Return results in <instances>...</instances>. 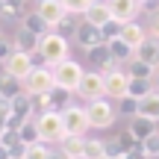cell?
<instances>
[{
	"label": "cell",
	"instance_id": "obj_1",
	"mask_svg": "<svg viewBox=\"0 0 159 159\" xmlns=\"http://www.w3.org/2000/svg\"><path fill=\"white\" fill-rule=\"evenodd\" d=\"M35 127H39V139L41 144H62V139L68 136L62 127V115L56 112V109H47V112H39L35 115Z\"/></svg>",
	"mask_w": 159,
	"mask_h": 159
},
{
	"label": "cell",
	"instance_id": "obj_2",
	"mask_svg": "<svg viewBox=\"0 0 159 159\" xmlns=\"http://www.w3.org/2000/svg\"><path fill=\"white\" fill-rule=\"evenodd\" d=\"M68 50H71L68 39L56 35L53 30H50L47 35H41V39H39V56L44 59V65H47V68H53V65L65 62V59H68Z\"/></svg>",
	"mask_w": 159,
	"mask_h": 159
},
{
	"label": "cell",
	"instance_id": "obj_3",
	"mask_svg": "<svg viewBox=\"0 0 159 159\" xmlns=\"http://www.w3.org/2000/svg\"><path fill=\"white\" fill-rule=\"evenodd\" d=\"M53 83H56V89H65V91H77L80 80H83L85 68L80 62H74V59H65V62L53 65Z\"/></svg>",
	"mask_w": 159,
	"mask_h": 159
},
{
	"label": "cell",
	"instance_id": "obj_4",
	"mask_svg": "<svg viewBox=\"0 0 159 159\" xmlns=\"http://www.w3.org/2000/svg\"><path fill=\"white\" fill-rule=\"evenodd\" d=\"M53 89H56V83H53V71L47 65H35L33 74L24 80V94H30L33 100L41 94H50Z\"/></svg>",
	"mask_w": 159,
	"mask_h": 159
},
{
	"label": "cell",
	"instance_id": "obj_5",
	"mask_svg": "<svg viewBox=\"0 0 159 159\" xmlns=\"http://www.w3.org/2000/svg\"><path fill=\"white\" fill-rule=\"evenodd\" d=\"M85 115H89V127L91 130H106V127L115 124L118 109H115L106 97H100V100H91L89 106H85Z\"/></svg>",
	"mask_w": 159,
	"mask_h": 159
},
{
	"label": "cell",
	"instance_id": "obj_6",
	"mask_svg": "<svg viewBox=\"0 0 159 159\" xmlns=\"http://www.w3.org/2000/svg\"><path fill=\"white\" fill-rule=\"evenodd\" d=\"M62 127H65V133L68 136H85V133L91 130L89 127V115H85V106H65L62 112Z\"/></svg>",
	"mask_w": 159,
	"mask_h": 159
},
{
	"label": "cell",
	"instance_id": "obj_7",
	"mask_svg": "<svg viewBox=\"0 0 159 159\" xmlns=\"http://www.w3.org/2000/svg\"><path fill=\"white\" fill-rule=\"evenodd\" d=\"M12 115H9V130H18L21 124H27V121L35 118V100L30 94H18L15 100L9 103Z\"/></svg>",
	"mask_w": 159,
	"mask_h": 159
},
{
	"label": "cell",
	"instance_id": "obj_8",
	"mask_svg": "<svg viewBox=\"0 0 159 159\" xmlns=\"http://www.w3.org/2000/svg\"><path fill=\"white\" fill-rule=\"evenodd\" d=\"M74 94H80L85 103H91V100H100V97H106V89H103V74H100V71H85Z\"/></svg>",
	"mask_w": 159,
	"mask_h": 159
},
{
	"label": "cell",
	"instance_id": "obj_9",
	"mask_svg": "<svg viewBox=\"0 0 159 159\" xmlns=\"http://www.w3.org/2000/svg\"><path fill=\"white\" fill-rule=\"evenodd\" d=\"M103 89H106V100H124L127 97V89H130V77L127 71H109L103 74Z\"/></svg>",
	"mask_w": 159,
	"mask_h": 159
},
{
	"label": "cell",
	"instance_id": "obj_10",
	"mask_svg": "<svg viewBox=\"0 0 159 159\" xmlns=\"http://www.w3.org/2000/svg\"><path fill=\"white\" fill-rule=\"evenodd\" d=\"M33 68H35V65H33V56H30V53H18V50L3 62V74L21 80V83H24L30 74H33Z\"/></svg>",
	"mask_w": 159,
	"mask_h": 159
},
{
	"label": "cell",
	"instance_id": "obj_11",
	"mask_svg": "<svg viewBox=\"0 0 159 159\" xmlns=\"http://www.w3.org/2000/svg\"><path fill=\"white\" fill-rule=\"evenodd\" d=\"M109 12H112V21H118L121 27L124 24H133L139 18V12H142V6H139V0H106Z\"/></svg>",
	"mask_w": 159,
	"mask_h": 159
},
{
	"label": "cell",
	"instance_id": "obj_12",
	"mask_svg": "<svg viewBox=\"0 0 159 159\" xmlns=\"http://www.w3.org/2000/svg\"><path fill=\"white\" fill-rule=\"evenodd\" d=\"M35 12H39V18L47 24V27H56L59 21H62L65 15H68V9H65L59 0H39V6H35Z\"/></svg>",
	"mask_w": 159,
	"mask_h": 159
},
{
	"label": "cell",
	"instance_id": "obj_13",
	"mask_svg": "<svg viewBox=\"0 0 159 159\" xmlns=\"http://www.w3.org/2000/svg\"><path fill=\"white\" fill-rule=\"evenodd\" d=\"M77 44L83 47L85 53H91V50H97V47L106 44V39H103V33L97 27H91V24L83 21V27H80V33H77Z\"/></svg>",
	"mask_w": 159,
	"mask_h": 159
},
{
	"label": "cell",
	"instance_id": "obj_14",
	"mask_svg": "<svg viewBox=\"0 0 159 159\" xmlns=\"http://www.w3.org/2000/svg\"><path fill=\"white\" fill-rule=\"evenodd\" d=\"M83 21H85V24H91V27H97V30H103L109 21H112V12H109L106 0H94V3H91L89 9H85Z\"/></svg>",
	"mask_w": 159,
	"mask_h": 159
},
{
	"label": "cell",
	"instance_id": "obj_15",
	"mask_svg": "<svg viewBox=\"0 0 159 159\" xmlns=\"http://www.w3.org/2000/svg\"><path fill=\"white\" fill-rule=\"evenodd\" d=\"M136 59H139V62H144V65H150L153 71H159V39L148 35L144 44L136 47Z\"/></svg>",
	"mask_w": 159,
	"mask_h": 159
},
{
	"label": "cell",
	"instance_id": "obj_16",
	"mask_svg": "<svg viewBox=\"0 0 159 159\" xmlns=\"http://www.w3.org/2000/svg\"><path fill=\"white\" fill-rule=\"evenodd\" d=\"M118 39L136 50L139 44H144V39H148V30H144L139 21H133V24H124V27H121V35H118Z\"/></svg>",
	"mask_w": 159,
	"mask_h": 159
},
{
	"label": "cell",
	"instance_id": "obj_17",
	"mask_svg": "<svg viewBox=\"0 0 159 159\" xmlns=\"http://www.w3.org/2000/svg\"><path fill=\"white\" fill-rule=\"evenodd\" d=\"M18 94H24V83L9 74H0V103H12Z\"/></svg>",
	"mask_w": 159,
	"mask_h": 159
},
{
	"label": "cell",
	"instance_id": "obj_18",
	"mask_svg": "<svg viewBox=\"0 0 159 159\" xmlns=\"http://www.w3.org/2000/svg\"><path fill=\"white\" fill-rule=\"evenodd\" d=\"M21 30L33 33L35 39H41V35H47V33H50V27H47V24L39 18V12H35V9H33V12H24V15H21Z\"/></svg>",
	"mask_w": 159,
	"mask_h": 159
},
{
	"label": "cell",
	"instance_id": "obj_19",
	"mask_svg": "<svg viewBox=\"0 0 159 159\" xmlns=\"http://www.w3.org/2000/svg\"><path fill=\"white\" fill-rule=\"evenodd\" d=\"M139 118H148L153 124H159V91H150L148 97L139 100Z\"/></svg>",
	"mask_w": 159,
	"mask_h": 159
},
{
	"label": "cell",
	"instance_id": "obj_20",
	"mask_svg": "<svg viewBox=\"0 0 159 159\" xmlns=\"http://www.w3.org/2000/svg\"><path fill=\"white\" fill-rule=\"evenodd\" d=\"M127 130H130V136L142 144L144 139H150V136L156 133V124H153V121H148V118H139V115H136V118L130 121V127H127Z\"/></svg>",
	"mask_w": 159,
	"mask_h": 159
},
{
	"label": "cell",
	"instance_id": "obj_21",
	"mask_svg": "<svg viewBox=\"0 0 159 159\" xmlns=\"http://www.w3.org/2000/svg\"><path fill=\"white\" fill-rule=\"evenodd\" d=\"M12 44H15L18 53H39V39H35L33 33H27V30H18L15 35H12Z\"/></svg>",
	"mask_w": 159,
	"mask_h": 159
},
{
	"label": "cell",
	"instance_id": "obj_22",
	"mask_svg": "<svg viewBox=\"0 0 159 159\" xmlns=\"http://www.w3.org/2000/svg\"><path fill=\"white\" fill-rule=\"evenodd\" d=\"M91 59H94V65H97L94 71H100V74L118 71V62L112 59V53H109V47H106V44H103V47H97V50H91Z\"/></svg>",
	"mask_w": 159,
	"mask_h": 159
},
{
	"label": "cell",
	"instance_id": "obj_23",
	"mask_svg": "<svg viewBox=\"0 0 159 159\" xmlns=\"http://www.w3.org/2000/svg\"><path fill=\"white\" fill-rule=\"evenodd\" d=\"M106 47H109V53H112V59H115L118 65H121V62L127 65V62H133V59H136V50H133L130 44H124L121 39H112Z\"/></svg>",
	"mask_w": 159,
	"mask_h": 159
},
{
	"label": "cell",
	"instance_id": "obj_24",
	"mask_svg": "<svg viewBox=\"0 0 159 159\" xmlns=\"http://www.w3.org/2000/svg\"><path fill=\"white\" fill-rule=\"evenodd\" d=\"M80 27H83V24L77 21V15H71V12H68V15H65L62 21L56 24V27H53V33H56V35H62V39H71V35H74V39H77Z\"/></svg>",
	"mask_w": 159,
	"mask_h": 159
},
{
	"label": "cell",
	"instance_id": "obj_25",
	"mask_svg": "<svg viewBox=\"0 0 159 159\" xmlns=\"http://www.w3.org/2000/svg\"><path fill=\"white\" fill-rule=\"evenodd\" d=\"M59 148L68 153V159H83V148H85V136H65Z\"/></svg>",
	"mask_w": 159,
	"mask_h": 159
},
{
	"label": "cell",
	"instance_id": "obj_26",
	"mask_svg": "<svg viewBox=\"0 0 159 159\" xmlns=\"http://www.w3.org/2000/svg\"><path fill=\"white\" fill-rule=\"evenodd\" d=\"M0 148L9 150L12 156H21L24 153V142H21V136H18V130H6L3 136H0Z\"/></svg>",
	"mask_w": 159,
	"mask_h": 159
},
{
	"label": "cell",
	"instance_id": "obj_27",
	"mask_svg": "<svg viewBox=\"0 0 159 159\" xmlns=\"http://www.w3.org/2000/svg\"><path fill=\"white\" fill-rule=\"evenodd\" d=\"M83 159H106V142H103V139H89L85 136Z\"/></svg>",
	"mask_w": 159,
	"mask_h": 159
},
{
	"label": "cell",
	"instance_id": "obj_28",
	"mask_svg": "<svg viewBox=\"0 0 159 159\" xmlns=\"http://www.w3.org/2000/svg\"><path fill=\"white\" fill-rule=\"evenodd\" d=\"M150 91H153V80H133V77H130L127 97H133V100H142V97H148Z\"/></svg>",
	"mask_w": 159,
	"mask_h": 159
},
{
	"label": "cell",
	"instance_id": "obj_29",
	"mask_svg": "<svg viewBox=\"0 0 159 159\" xmlns=\"http://www.w3.org/2000/svg\"><path fill=\"white\" fill-rule=\"evenodd\" d=\"M127 77H133V80H153L156 71L150 68V65H144V62H139V59H133V62H127Z\"/></svg>",
	"mask_w": 159,
	"mask_h": 159
},
{
	"label": "cell",
	"instance_id": "obj_30",
	"mask_svg": "<svg viewBox=\"0 0 159 159\" xmlns=\"http://www.w3.org/2000/svg\"><path fill=\"white\" fill-rule=\"evenodd\" d=\"M18 136H21L24 148H30V144H39L41 139H39V127H35V118H33V121H27V124H21V127H18Z\"/></svg>",
	"mask_w": 159,
	"mask_h": 159
},
{
	"label": "cell",
	"instance_id": "obj_31",
	"mask_svg": "<svg viewBox=\"0 0 159 159\" xmlns=\"http://www.w3.org/2000/svg\"><path fill=\"white\" fill-rule=\"evenodd\" d=\"M71 94H74V91H65V89H53V91H50V109L62 112L65 106H71Z\"/></svg>",
	"mask_w": 159,
	"mask_h": 159
},
{
	"label": "cell",
	"instance_id": "obj_32",
	"mask_svg": "<svg viewBox=\"0 0 159 159\" xmlns=\"http://www.w3.org/2000/svg\"><path fill=\"white\" fill-rule=\"evenodd\" d=\"M21 159H50V148L47 144H30V148H24V153H21Z\"/></svg>",
	"mask_w": 159,
	"mask_h": 159
},
{
	"label": "cell",
	"instance_id": "obj_33",
	"mask_svg": "<svg viewBox=\"0 0 159 159\" xmlns=\"http://www.w3.org/2000/svg\"><path fill=\"white\" fill-rule=\"evenodd\" d=\"M59 3H62L71 15H85V9H89L94 0H59Z\"/></svg>",
	"mask_w": 159,
	"mask_h": 159
},
{
	"label": "cell",
	"instance_id": "obj_34",
	"mask_svg": "<svg viewBox=\"0 0 159 159\" xmlns=\"http://www.w3.org/2000/svg\"><path fill=\"white\" fill-rule=\"evenodd\" d=\"M118 112L121 115H127V118H136L139 115V100H133V97H124V100H118Z\"/></svg>",
	"mask_w": 159,
	"mask_h": 159
},
{
	"label": "cell",
	"instance_id": "obj_35",
	"mask_svg": "<svg viewBox=\"0 0 159 159\" xmlns=\"http://www.w3.org/2000/svg\"><path fill=\"white\" fill-rule=\"evenodd\" d=\"M142 150H144L150 159H156V156H159V130H156L150 139H144V142H142Z\"/></svg>",
	"mask_w": 159,
	"mask_h": 159
},
{
	"label": "cell",
	"instance_id": "obj_36",
	"mask_svg": "<svg viewBox=\"0 0 159 159\" xmlns=\"http://www.w3.org/2000/svg\"><path fill=\"white\" fill-rule=\"evenodd\" d=\"M12 53H15V44H12V39H9V35H0V65H3L6 59L12 56Z\"/></svg>",
	"mask_w": 159,
	"mask_h": 159
},
{
	"label": "cell",
	"instance_id": "obj_37",
	"mask_svg": "<svg viewBox=\"0 0 159 159\" xmlns=\"http://www.w3.org/2000/svg\"><path fill=\"white\" fill-rule=\"evenodd\" d=\"M100 33H103V39H106V44H109L112 39H118V35H121V24H118V21H109Z\"/></svg>",
	"mask_w": 159,
	"mask_h": 159
},
{
	"label": "cell",
	"instance_id": "obj_38",
	"mask_svg": "<svg viewBox=\"0 0 159 159\" xmlns=\"http://www.w3.org/2000/svg\"><path fill=\"white\" fill-rule=\"evenodd\" d=\"M148 35L159 39V12H153V15H150V24H148Z\"/></svg>",
	"mask_w": 159,
	"mask_h": 159
},
{
	"label": "cell",
	"instance_id": "obj_39",
	"mask_svg": "<svg viewBox=\"0 0 159 159\" xmlns=\"http://www.w3.org/2000/svg\"><path fill=\"white\" fill-rule=\"evenodd\" d=\"M124 159H150V156L144 153V150H142V144H139V148H136V150H130V153H127Z\"/></svg>",
	"mask_w": 159,
	"mask_h": 159
},
{
	"label": "cell",
	"instance_id": "obj_40",
	"mask_svg": "<svg viewBox=\"0 0 159 159\" xmlns=\"http://www.w3.org/2000/svg\"><path fill=\"white\" fill-rule=\"evenodd\" d=\"M50 159H68V153H65V150H62V148L56 144V148L50 150Z\"/></svg>",
	"mask_w": 159,
	"mask_h": 159
},
{
	"label": "cell",
	"instance_id": "obj_41",
	"mask_svg": "<svg viewBox=\"0 0 159 159\" xmlns=\"http://www.w3.org/2000/svg\"><path fill=\"white\" fill-rule=\"evenodd\" d=\"M6 3H9V6H15V9L21 12V9H27V3H30V0H6Z\"/></svg>",
	"mask_w": 159,
	"mask_h": 159
},
{
	"label": "cell",
	"instance_id": "obj_42",
	"mask_svg": "<svg viewBox=\"0 0 159 159\" xmlns=\"http://www.w3.org/2000/svg\"><path fill=\"white\" fill-rule=\"evenodd\" d=\"M6 130H9V124H6V121H3V118H0V136H3V133H6Z\"/></svg>",
	"mask_w": 159,
	"mask_h": 159
},
{
	"label": "cell",
	"instance_id": "obj_43",
	"mask_svg": "<svg viewBox=\"0 0 159 159\" xmlns=\"http://www.w3.org/2000/svg\"><path fill=\"white\" fill-rule=\"evenodd\" d=\"M153 91H159V71H156V77H153Z\"/></svg>",
	"mask_w": 159,
	"mask_h": 159
},
{
	"label": "cell",
	"instance_id": "obj_44",
	"mask_svg": "<svg viewBox=\"0 0 159 159\" xmlns=\"http://www.w3.org/2000/svg\"><path fill=\"white\" fill-rule=\"evenodd\" d=\"M12 159H21V156H12Z\"/></svg>",
	"mask_w": 159,
	"mask_h": 159
},
{
	"label": "cell",
	"instance_id": "obj_45",
	"mask_svg": "<svg viewBox=\"0 0 159 159\" xmlns=\"http://www.w3.org/2000/svg\"><path fill=\"white\" fill-rule=\"evenodd\" d=\"M0 3H3V0H0Z\"/></svg>",
	"mask_w": 159,
	"mask_h": 159
}]
</instances>
